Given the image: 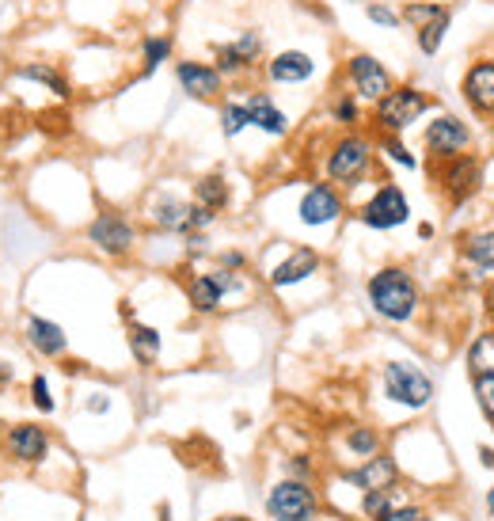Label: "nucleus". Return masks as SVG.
I'll return each instance as SVG.
<instances>
[{
    "instance_id": "nucleus-32",
    "label": "nucleus",
    "mask_w": 494,
    "mask_h": 521,
    "mask_svg": "<svg viewBox=\"0 0 494 521\" xmlns=\"http://www.w3.org/2000/svg\"><path fill=\"white\" fill-rule=\"evenodd\" d=\"M453 16L456 12H445V16H437L434 23H426V27L415 31V46L422 58H437V54H441V46H445L449 31H453Z\"/></svg>"
},
{
    "instance_id": "nucleus-44",
    "label": "nucleus",
    "mask_w": 494,
    "mask_h": 521,
    "mask_svg": "<svg viewBox=\"0 0 494 521\" xmlns=\"http://www.w3.org/2000/svg\"><path fill=\"white\" fill-rule=\"evenodd\" d=\"M479 457H483V468H494V449L491 445H479Z\"/></svg>"
},
{
    "instance_id": "nucleus-10",
    "label": "nucleus",
    "mask_w": 494,
    "mask_h": 521,
    "mask_svg": "<svg viewBox=\"0 0 494 521\" xmlns=\"http://www.w3.org/2000/svg\"><path fill=\"white\" fill-rule=\"evenodd\" d=\"M358 221L373 232H396L411 221V198L399 183H380L377 191L369 194V202L358 210Z\"/></svg>"
},
{
    "instance_id": "nucleus-31",
    "label": "nucleus",
    "mask_w": 494,
    "mask_h": 521,
    "mask_svg": "<svg viewBox=\"0 0 494 521\" xmlns=\"http://www.w3.org/2000/svg\"><path fill=\"white\" fill-rule=\"evenodd\" d=\"M464 366H468L472 377H494V328L479 331L472 343H468Z\"/></svg>"
},
{
    "instance_id": "nucleus-43",
    "label": "nucleus",
    "mask_w": 494,
    "mask_h": 521,
    "mask_svg": "<svg viewBox=\"0 0 494 521\" xmlns=\"http://www.w3.org/2000/svg\"><path fill=\"white\" fill-rule=\"evenodd\" d=\"M308 468H312V464L304 461V457H293V461H289V472H293L297 480H304V476H308Z\"/></svg>"
},
{
    "instance_id": "nucleus-19",
    "label": "nucleus",
    "mask_w": 494,
    "mask_h": 521,
    "mask_svg": "<svg viewBox=\"0 0 494 521\" xmlns=\"http://www.w3.org/2000/svg\"><path fill=\"white\" fill-rule=\"evenodd\" d=\"M320 267H323V255H320V251L308 248V244H301V248H293L282 259V263L274 267V271L266 274V282H270L274 290H293V286L308 282L312 274H320Z\"/></svg>"
},
{
    "instance_id": "nucleus-6",
    "label": "nucleus",
    "mask_w": 494,
    "mask_h": 521,
    "mask_svg": "<svg viewBox=\"0 0 494 521\" xmlns=\"http://www.w3.org/2000/svg\"><path fill=\"white\" fill-rule=\"evenodd\" d=\"M149 221L160 232H171V236H190V232H206L217 213L198 206V202H187L179 194H156L149 202Z\"/></svg>"
},
{
    "instance_id": "nucleus-35",
    "label": "nucleus",
    "mask_w": 494,
    "mask_h": 521,
    "mask_svg": "<svg viewBox=\"0 0 494 521\" xmlns=\"http://www.w3.org/2000/svg\"><path fill=\"white\" fill-rule=\"evenodd\" d=\"M346 449H350L354 457H373L380 449V434L373 426H354V430L346 434Z\"/></svg>"
},
{
    "instance_id": "nucleus-33",
    "label": "nucleus",
    "mask_w": 494,
    "mask_h": 521,
    "mask_svg": "<svg viewBox=\"0 0 494 521\" xmlns=\"http://www.w3.org/2000/svg\"><path fill=\"white\" fill-rule=\"evenodd\" d=\"M445 12H453V4L449 0H407L403 8H399V16H403V27H426V23H434L437 16H445Z\"/></svg>"
},
{
    "instance_id": "nucleus-42",
    "label": "nucleus",
    "mask_w": 494,
    "mask_h": 521,
    "mask_svg": "<svg viewBox=\"0 0 494 521\" xmlns=\"http://www.w3.org/2000/svg\"><path fill=\"white\" fill-rule=\"evenodd\" d=\"M84 411H92V415H107V411H111V396H107V392H92L88 404H84Z\"/></svg>"
},
{
    "instance_id": "nucleus-14",
    "label": "nucleus",
    "mask_w": 494,
    "mask_h": 521,
    "mask_svg": "<svg viewBox=\"0 0 494 521\" xmlns=\"http://www.w3.org/2000/svg\"><path fill=\"white\" fill-rule=\"evenodd\" d=\"M175 88L194 103H221L228 92V80L217 73L213 61L183 58L175 61Z\"/></svg>"
},
{
    "instance_id": "nucleus-45",
    "label": "nucleus",
    "mask_w": 494,
    "mask_h": 521,
    "mask_svg": "<svg viewBox=\"0 0 494 521\" xmlns=\"http://www.w3.org/2000/svg\"><path fill=\"white\" fill-rule=\"evenodd\" d=\"M418 236H422V240H434V225H430V221H422V225H418Z\"/></svg>"
},
{
    "instance_id": "nucleus-49",
    "label": "nucleus",
    "mask_w": 494,
    "mask_h": 521,
    "mask_svg": "<svg viewBox=\"0 0 494 521\" xmlns=\"http://www.w3.org/2000/svg\"><path fill=\"white\" fill-rule=\"evenodd\" d=\"M487 316H491V324H494V297L487 301Z\"/></svg>"
},
{
    "instance_id": "nucleus-15",
    "label": "nucleus",
    "mask_w": 494,
    "mask_h": 521,
    "mask_svg": "<svg viewBox=\"0 0 494 521\" xmlns=\"http://www.w3.org/2000/svg\"><path fill=\"white\" fill-rule=\"evenodd\" d=\"M342 213H346V198L327 179L304 187L301 202H297V221H301L304 229H327V225L342 221Z\"/></svg>"
},
{
    "instance_id": "nucleus-37",
    "label": "nucleus",
    "mask_w": 494,
    "mask_h": 521,
    "mask_svg": "<svg viewBox=\"0 0 494 521\" xmlns=\"http://www.w3.org/2000/svg\"><path fill=\"white\" fill-rule=\"evenodd\" d=\"M31 404H35L42 415H54V411H57L54 396H50V381H46L42 373H35V377H31Z\"/></svg>"
},
{
    "instance_id": "nucleus-18",
    "label": "nucleus",
    "mask_w": 494,
    "mask_h": 521,
    "mask_svg": "<svg viewBox=\"0 0 494 521\" xmlns=\"http://www.w3.org/2000/svg\"><path fill=\"white\" fill-rule=\"evenodd\" d=\"M244 103H247V115H251V130L274 137V141H278V137H289L293 118L285 115L282 107H278V99L270 96V92L251 88V92H244Z\"/></svg>"
},
{
    "instance_id": "nucleus-48",
    "label": "nucleus",
    "mask_w": 494,
    "mask_h": 521,
    "mask_svg": "<svg viewBox=\"0 0 494 521\" xmlns=\"http://www.w3.org/2000/svg\"><path fill=\"white\" fill-rule=\"evenodd\" d=\"M217 521H251V518H240V514H228V518H217Z\"/></svg>"
},
{
    "instance_id": "nucleus-9",
    "label": "nucleus",
    "mask_w": 494,
    "mask_h": 521,
    "mask_svg": "<svg viewBox=\"0 0 494 521\" xmlns=\"http://www.w3.org/2000/svg\"><path fill=\"white\" fill-rule=\"evenodd\" d=\"M430 168H434L437 187H441L449 206L472 202L479 187H483V160H479V153H460L453 160H437Z\"/></svg>"
},
{
    "instance_id": "nucleus-39",
    "label": "nucleus",
    "mask_w": 494,
    "mask_h": 521,
    "mask_svg": "<svg viewBox=\"0 0 494 521\" xmlns=\"http://www.w3.org/2000/svg\"><path fill=\"white\" fill-rule=\"evenodd\" d=\"M217 267H225V271H244L247 267V255L244 251H236V248H228V251H221V255H217Z\"/></svg>"
},
{
    "instance_id": "nucleus-24",
    "label": "nucleus",
    "mask_w": 494,
    "mask_h": 521,
    "mask_svg": "<svg viewBox=\"0 0 494 521\" xmlns=\"http://www.w3.org/2000/svg\"><path fill=\"white\" fill-rule=\"evenodd\" d=\"M460 255H464V267H468L472 278H487V274H494V229L472 232V236L464 240Z\"/></svg>"
},
{
    "instance_id": "nucleus-16",
    "label": "nucleus",
    "mask_w": 494,
    "mask_h": 521,
    "mask_svg": "<svg viewBox=\"0 0 494 521\" xmlns=\"http://www.w3.org/2000/svg\"><path fill=\"white\" fill-rule=\"evenodd\" d=\"M316 73H320V61L301 46H285L263 61V77L274 88H301L308 80H316Z\"/></svg>"
},
{
    "instance_id": "nucleus-25",
    "label": "nucleus",
    "mask_w": 494,
    "mask_h": 521,
    "mask_svg": "<svg viewBox=\"0 0 494 521\" xmlns=\"http://www.w3.org/2000/svg\"><path fill=\"white\" fill-rule=\"evenodd\" d=\"M126 343H130V354L137 366H156L160 350H164V335L152 328V324H141V320H130L126 328Z\"/></svg>"
},
{
    "instance_id": "nucleus-17",
    "label": "nucleus",
    "mask_w": 494,
    "mask_h": 521,
    "mask_svg": "<svg viewBox=\"0 0 494 521\" xmlns=\"http://www.w3.org/2000/svg\"><path fill=\"white\" fill-rule=\"evenodd\" d=\"M460 99L475 118H494V54L475 58L460 77Z\"/></svg>"
},
{
    "instance_id": "nucleus-23",
    "label": "nucleus",
    "mask_w": 494,
    "mask_h": 521,
    "mask_svg": "<svg viewBox=\"0 0 494 521\" xmlns=\"http://www.w3.org/2000/svg\"><path fill=\"white\" fill-rule=\"evenodd\" d=\"M396 480H399V464L392 457H380V453L365 457V464L354 468V472H346V483H354L361 491H392Z\"/></svg>"
},
{
    "instance_id": "nucleus-28",
    "label": "nucleus",
    "mask_w": 494,
    "mask_h": 521,
    "mask_svg": "<svg viewBox=\"0 0 494 521\" xmlns=\"http://www.w3.org/2000/svg\"><path fill=\"white\" fill-rule=\"evenodd\" d=\"M377 156H384L388 164H396L399 172H418L422 168V156L407 145L403 134H377Z\"/></svg>"
},
{
    "instance_id": "nucleus-3",
    "label": "nucleus",
    "mask_w": 494,
    "mask_h": 521,
    "mask_svg": "<svg viewBox=\"0 0 494 521\" xmlns=\"http://www.w3.org/2000/svg\"><path fill=\"white\" fill-rule=\"evenodd\" d=\"M437 111V99L426 92V88H418V84H396L392 92L384 99L373 103V130L377 134H411L418 122H426V118Z\"/></svg>"
},
{
    "instance_id": "nucleus-20",
    "label": "nucleus",
    "mask_w": 494,
    "mask_h": 521,
    "mask_svg": "<svg viewBox=\"0 0 494 521\" xmlns=\"http://www.w3.org/2000/svg\"><path fill=\"white\" fill-rule=\"evenodd\" d=\"M4 449L23 464H38L46 461V453H50V434H46V426L38 423H16L8 434H4Z\"/></svg>"
},
{
    "instance_id": "nucleus-36",
    "label": "nucleus",
    "mask_w": 494,
    "mask_h": 521,
    "mask_svg": "<svg viewBox=\"0 0 494 521\" xmlns=\"http://www.w3.org/2000/svg\"><path fill=\"white\" fill-rule=\"evenodd\" d=\"M472 392L479 411L487 415V423L494 426V377H472Z\"/></svg>"
},
{
    "instance_id": "nucleus-4",
    "label": "nucleus",
    "mask_w": 494,
    "mask_h": 521,
    "mask_svg": "<svg viewBox=\"0 0 494 521\" xmlns=\"http://www.w3.org/2000/svg\"><path fill=\"white\" fill-rule=\"evenodd\" d=\"M475 145V130L468 126V118H460L456 111H441L437 107L434 115L422 122V153L430 164L437 160H453L460 153H472Z\"/></svg>"
},
{
    "instance_id": "nucleus-22",
    "label": "nucleus",
    "mask_w": 494,
    "mask_h": 521,
    "mask_svg": "<svg viewBox=\"0 0 494 521\" xmlns=\"http://www.w3.org/2000/svg\"><path fill=\"white\" fill-rule=\"evenodd\" d=\"M23 335H27V347L35 350V354H42V358H61L65 350H69V335H65V328L57 324V320H46V316H27V328H23Z\"/></svg>"
},
{
    "instance_id": "nucleus-30",
    "label": "nucleus",
    "mask_w": 494,
    "mask_h": 521,
    "mask_svg": "<svg viewBox=\"0 0 494 521\" xmlns=\"http://www.w3.org/2000/svg\"><path fill=\"white\" fill-rule=\"evenodd\" d=\"M171 58H175L171 35H145V39H141V80L156 77Z\"/></svg>"
},
{
    "instance_id": "nucleus-11",
    "label": "nucleus",
    "mask_w": 494,
    "mask_h": 521,
    "mask_svg": "<svg viewBox=\"0 0 494 521\" xmlns=\"http://www.w3.org/2000/svg\"><path fill=\"white\" fill-rule=\"evenodd\" d=\"M84 236H88V244H92L99 255H107V259H122V255H130V251L137 248V225L118 210L95 213L92 225L84 229Z\"/></svg>"
},
{
    "instance_id": "nucleus-47",
    "label": "nucleus",
    "mask_w": 494,
    "mask_h": 521,
    "mask_svg": "<svg viewBox=\"0 0 494 521\" xmlns=\"http://www.w3.org/2000/svg\"><path fill=\"white\" fill-rule=\"evenodd\" d=\"M487 510H491V518H494V487L487 491Z\"/></svg>"
},
{
    "instance_id": "nucleus-7",
    "label": "nucleus",
    "mask_w": 494,
    "mask_h": 521,
    "mask_svg": "<svg viewBox=\"0 0 494 521\" xmlns=\"http://www.w3.org/2000/svg\"><path fill=\"white\" fill-rule=\"evenodd\" d=\"M266 61V39L263 31L255 27H244L236 39L228 42H213V65L225 80H240L255 69H263Z\"/></svg>"
},
{
    "instance_id": "nucleus-5",
    "label": "nucleus",
    "mask_w": 494,
    "mask_h": 521,
    "mask_svg": "<svg viewBox=\"0 0 494 521\" xmlns=\"http://www.w3.org/2000/svg\"><path fill=\"white\" fill-rule=\"evenodd\" d=\"M342 80H346V88L361 99V103H377L384 99L392 88H396L399 80L392 77V69L377 58V54H369V50H354V54H346L342 61Z\"/></svg>"
},
{
    "instance_id": "nucleus-1",
    "label": "nucleus",
    "mask_w": 494,
    "mask_h": 521,
    "mask_svg": "<svg viewBox=\"0 0 494 521\" xmlns=\"http://www.w3.org/2000/svg\"><path fill=\"white\" fill-rule=\"evenodd\" d=\"M373 168H377V137L361 134V130H342L323 153V179L335 183L339 191L365 183Z\"/></svg>"
},
{
    "instance_id": "nucleus-26",
    "label": "nucleus",
    "mask_w": 494,
    "mask_h": 521,
    "mask_svg": "<svg viewBox=\"0 0 494 521\" xmlns=\"http://www.w3.org/2000/svg\"><path fill=\"white\" fill-rule=\"evenodd\" d=\"M194 202L198 206H206V210L221 213L228 210V202H232V187H228V179L221 172H206L194 179Z\"/></svg>"
},
{
    "instance_id": "nucleus-8",
    "label": "nucleus",
    "mask_w": 494,
    "mask_h": 521,
    "mask_svg": "<svg viewBox=\"0 0 494 521\" xmlns=\"http://www.w3.org/2000/svg\"><path fill=\"white\" fill-rule=\"evenodd\" d=\"M380 385L392 404L407 407V411H422L434 404V377L411 362H388L380 373Z\"/></svg>"
},
{
    "instance_id": "nucleus-2",
    "label": "nucleus",
    "mask_w": 494,
    "mask_h": 521,
    "mask_svg": "<svg viewBox=\"0 0 494 521\" xmlns=\"http://www.w3.org/2000/svg\"><path fill=\"white\" fill-rule=\"evenodd\" d=\"M365 297H369V309L377 312L380 320H388V324L415 320L418 305H422V290H418L415 274L407 267H380V271H373L369 282H365Z\"/></svg>"
},
{
    "instance_id": "nucleus-40",
    "label": "nucleus",
    "mask_w": 494,
    "mask_h": 521,
    "mask_svg": "<svg viewBox=\"0 0 494 521\" xmlns=\"http://www.w3.org/2000/svg\"><path fill=\"white\" fill-rule=\"evenodd\" d=\"M380 521H434V518H426V514H422V510H415V506H392V510H388V514H384V518Z\"/></svg>"
},
{
    "instance_id": "nucleus-41",
    "label": "nucleus",
    "mask_w": 494,
    "mask_h": 521,
    "mask_svg": "<svg viewBox=\"0 0 494 521\" xmlns=\"http://www.w3.org/2000/svg\"><path fill=\"white\" fill-rule=\"evenodd\" d=\"M183 240H187V255H190V259H202V255L209 251V236H206V232H190V236H183Z\"/></svg>"
},
{
    "instance_id": "nucleus-46",
    "label": "nucleus",
    "mask_w": 494,
    "mask_h": 521,
    "mask_svg": "<svg viewBox=\"0 0 494 521\" xmlns=\"http://www.w3.org/2000/svg\"><path fill=\"white\" fill-rule=\"evenodd\" d=\"M12 377H16V369H8L4 362H0V381H12Z\"/></svg>"
},
{
    "instance_id": "nucleus-38",
    "label": "nucleus",
    "mask_w": 494,
    "mask_h": 521,
    "mask_svg": "<svg viewBox=\"0 0 494 521\" xmlns=\"http://www.w3.org/2000/svg\"><path fill=\"white\" fill-rule=\"evenodd\" d=\"M361 510H365V518H384L388 510H392V491H365V499H361Z\"/></svg>"
},
{
    "instance_id": "nucleus-21",
    "label": "nucleus",
    "mask_w": 494,
    "mask_h": 521,
    "mask_svg": "<svg viewBox=\"0 0 494 521\" xmlns=\"http://www.w3.org/2000/svg\"><path fill=\"white\" fill-rule=\"evenodd\" d=\"M12 77L27 80V84H35V88H46V92L54 99H61V103L73 99V84H69V77H65L57 65H50V61H19L16 69H12Z\"/></svg>"
},
{
    "instance_id": "nucleus-34",
    "label": "nucleus",
    "mask_w": 494,
    "mask_h": 521,
    "mask_svg": "<svg viewBox=\"0 0 494 521\" xmlns=\"http://www.w3.org/2000/svg\"><path fill=\"white\" fill-rule=\"evenodd\" d=\"M365 20L373 23V27H384V31H399L403 27L399 8H392L388 0H365Z\"/></svg>"
},
{
    "instance_id": "nucleus-13",
    "label": "nucleus",
    "mask_w": 494,
    "mask_h": 521,
    "mask_svg": "<svg viewBox=\"0 0 494 521\" xmlns=\"http://www.w3.org/2000/svg\"><path fill=\"white\" fill-rule=\"evenodd\" d=\"M244 290V282H240V274L236 271H225V267H213V271H198L187 278V301L194 312H202V316H213V312H221L225 305V297Z\"/></svg>"
},
{
    "instance_id": "nucleus-12",
    "label": "nucleus",
    "mask_w": 494,
    "mask_h": 521,
    "mask_svg": "<svg viewBox=\"0 0 494 521\" xmlns=\"http://www.w3.org/2000/svg\"><path fill=\"white\" fill-rule=\"evenodd\" d=\"M266 514L274 521H316L320 495L308 487V480H282L266 495Z\"/></svg>"
},
{
    "instance_id": "nucleus-29",
    "label": "nucleus",
    "mask_w": 494,
    "mask_h": 521,
    "mask_svg": "<svg viewBox=\"0 0 494 521\" xmlns=\"http://www.w3.org/2000/svg\"><path fill=\"white\" fill-rule=\"evenodd\" d=\"M217 126H221L225 141H236L244 130H251V115H247L244 96H225L217 103Z\"/></svg>"
},
{
    "instance_id": "nucleus-27",
    "label": "nucleus",
    "mask_w": 494,
    "mask_h": 521,
    "mask_svg": "<svg viewBox=\"0 0 494 521\" xmlns=\"http://www.w3.org/2000/svg\"><path fill=\"white\" fill-rule=\"evenodd\" d=\"M327 118L342 126V130H361V122H365V103H361L350 88H342L335 96L327 99Z\"/></svg>"
}]
</instances>
